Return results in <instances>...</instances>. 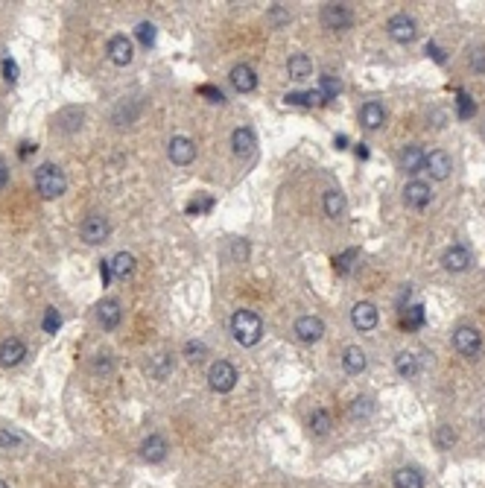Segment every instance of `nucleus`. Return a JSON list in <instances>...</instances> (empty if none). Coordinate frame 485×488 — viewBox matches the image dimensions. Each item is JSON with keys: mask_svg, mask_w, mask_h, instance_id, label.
Here are the masks:
<instances>
[{"mask_svg": "<svg viewBox=\"0 0 485 488\" xmlns=\"http://www.w3.org/2000/svg\"><path fill=\"white\" fill-rule=\"evenodd\" d=\"M231 334L240 345L252 348L260 343V336H264V322H260V316L252 310H237L231 319Z\"/></svg>", "mask_w": 485, "mask_h": 488, "instance_id": "obj_1", "label": "nucleus"}, {"mask_svg": "<svg viewBox=\"0 0 485 488\" xmlns=\"http://www.w3.org/2000/svg\"><path fill=\"white\" fill-rule=\"evenodd\" d=\"M35 190H39L44 199H59L61 193L68 190L65 170L56 167V164H41L39 170H35Z\"/></svg>", "mask_w": 485, "mask_h": 488, "instance_id": "obj_2", "label": "nucleus"}, {"mask_svg": "<svg viewBox=\"0 0 485 488\" xmlns=\"http://www.w3.org/2000/svg\"><path fill=\"white\" fill-rule=\"evenodd\" d=\"M453 348L468 360H477L482 354V334L474 325H459L453 331Z\"/></svg>", "mask_w": 485, "mask_h": 488, "instance_id": "obj_3", "label": "nucleus"}, {"mask_svg": "<svg viewBox=\"0 0 485 488\" xmlns=\"http://www.w3.org/2000/svg\"><path fill=\"white\" fill-rule=\"evenodd\" d=\"M208 383L214 392H231L234 386H237V369L228 363V360H217L214 365L208 369Z\"/></svg>", "mask_w": 485, "mask_h": 488, "instance_id": "obj_4", "label": "nucleus"}, {"mask_svg": "<svg viewBox=\"0 0 485 488\" xmlns=\"http://www.w3.org/2000/svg\"><path fill=\"white\" fill-rule=\"evenodd\" d=\"M321 23L333 32H345V30H351V23H354V12L345 3H328L321 9Z\"/></svg>", "mask_w": 485, "mask_h": 488, "instance_id": "obj_5", "label": "nucleus"}, {"mask_svg": "<svg viewBox=\"0 0 485 488\" xmlns=\"http://www.w3.org/2000/svg\"><path fill=\"white\" fill-rule=\"evenodd\" d=\"M108 231H111V225H108V219H106L103 214L85 216L82 225H79V234H82V240L88 243V246H99V243H106Z\"/></svg>", "mask_w": 485, "mask_h": 488, "instance_id": "obj_6", "label": "nucleus"}, {"mask_svg": "<svg viewBox=\"0 0 485 488\" xmlns=\"http://www.w3.org/2000/svg\"><path fill=\"white\" fill-rule=\"evenodd\" d=\"M386 32H389V39L397 41V44H409V41H415V35H418V23L415 18H409V15H392L389 23H386Z\"/></svg>", "mask_w": 485, "mask_h": 488, "instance_id": "obj_7", "label": "nucleus"}, {"mask_svg": "<svg viewBox=\"0 0 485 488\" xmlns=\"http://www.w3.org/2000/svg\"><path fill=\"white\" fill-rule=\"evenodd\" d=\"M424 173H430V179H436V181L451 179V173H453V158L447 155L444 150H433V152L424 158Z\"/></svg>", "mask_w": 485, "mask_h": 488, "instance_id": "obj_8", "label": "nucleus"}, {"mask_svg": "<svg viewBox=\"0 0 485 488\" xmlns=\"http://www.w3.org/2000/svg\"><path fill=\"white\" fill-rule=\"evenodd\" d=\"M377 322H380V313H377V307L371 301H357L354 304V310H351V325L357 327V331H375L377 327Z\"/></svg>", "mask_w": 485, "mask_h": 488, "instance_id": "obj_9", "label": "nucleus"}, {"mask_svg": "<svg viewBox=\"0 0 485 488\" xmlns=\"http://www.w3.org/2000/svg\"><path fill=\"white\" fill-rule=\"evenodd\" d=\"M471 263H474V254H471V249L468 246H451V249H444V254H442V266L447 272H465V270H471Z\"/></svg>", "mask_w": 485, "mask_h": 488, "instance_id": "obj_10", "label": "nucleus"}, {"mask_svg": "<svg viewBox=\"0 0 485 488\" xmlns=\"http://www.w3.org/2000/svg\"><path fill=\"white\" fill-rule=\"evenodd\" d=\"M108 59H111V62H115L117 68L132 65L135 47H132V41L126 39V35H111V39H108Z\"/></svg>", "mask_w": 485, "mask_h": 488, "instance_id": "obj_11", "label": "nucleus"}, {"mask_svg": "<svg viewBox=\"0 0 485 488\" xmlns=\"http://www.w3.org/2000/svg\"><path fill=\"white\" fill-rule=\"evenodd\" d=\"M404 202H406V208H427V205L433 202V190L427 181H409V185L404 187Z\"/></svg>", "mask_w": 485, "mask_h": 488, "instance_id": "obj_12", "label": "nucleus"}, {"mask_svg": "<svg viewBox=\"0 0 485 488\" xmlns=\"http://www.w3.org/2000/svg\"><path fill=\"white\" fill-rule=\"evenodd\" d=\"M167 155H170V161H172V164L188 167V164L193 161V158H196V143H193L190 138H184V135H176V138L170 141Z\"/></svg>", "mask_w": 485, "mask_h": 488, "instance_id": "obj_13", "label": "nucleus"}, {"mask_svg": "<svg viewBox=\"0 0 485 488\" xmlns=\"http://www.w3.org/2000/svg\"><path fill=\"white\" fill-rule=\"evenodd\" d=\"M321 334H325V322H321L319 316H301V319L295 322V336L301 339V343H319Z\"/></svg>", "mask_w": 485, "mask_h": 488, "instance_id": "obj_14", "label": "nucleus"}, {"mask_svg": "<svg viewBox=\"0 0 485 488\" xmlns=\"http://www.w3.org/2000/svg\"><path fill=\"white\" fill-rule=\"evenodd\" d=\"M23 357H27V345H23L18 336H9L0 343V365L12 369V365H18Z\"/></svg>", "mask_w": 485, "mask_h": 488, "instance_id": "obj_15", "label": "nucleus"}, {"mask_svg": "<svg viewBox=\"0 0 485 488\" xmlns=\"http://www.w3.org/2000/svg\"><path fill=\"white\" fill-rule=\"evenodd\" d=\"M120 301L117 298H106V301H99L97 304V322L106 327V331H115V327L120 325Z\"/></svg>", "mask_w": 485, "mask_h": 488, "instance_id": "obj_16", "label": "nucleus"}, {"mask_svg": "<svg viewBox=\"0 0 485 488\" xmlns=\"http://www.w3.org/2000/svg\"><path fill=\"white\" fill-rule=\"evenodd\" d=\"M231 85L237 88L240 94H248L257 88V73L252 65H234L231 68Z\"/></svg>", "mask_w": 485, "mask_h": 488, "instance_id": "obj_17", "label": "nucleus"}, {"mask_svg": "<svg viewBox=\"0 0 485 488\" xmlns=\"http://www.w3.org/2000/svg\"><path fill=\"white\" fill-rule=\"evenodd\" d=\"M231 146H234V155H237V158H248V155L255 152V146H257L255 132L248 129V126L234 129V132H231Z\"/></svg>", "mask_w": 485, "mask_h": 488, "instance_id": "obj_18", "label": "nucleus"}, {"mask_svg": "<svg viewBox=\"0 0 485 488\" xmlns=\"http://www.w3.org/2000/svg\"><path fill=\"white\" fill-rule=\"evenodd\" d=\"M167 438L164 436H149L141 442V456L146 462H164L167 459Z\"/></svg>", "mask_w": 485, "mask_h": 488, "instance_id": "obj_19", "label": "nucleus"}, {"mask_svg": "<svg viewBox=\"0 0 485 488\" xmlns=\"http://www.w3.org/2000/svg\"><path fill=\"white\" fill-rule=\"evenodd\" d=\"M359 123H363L368 132L380 129L383 123H386V112H383V105L375 103V100H368L363 108H359Z\"/></svg>", "mask_w": 485, "mask_h": 488, "instance_id": "obj_20", "label": "nucleus"}, {"mask_svg": "<svg viewBox=\"0 0 485 488\" xmlns=\"http://www.w3.org/2000/svg\"><path fill=\"white\" fill-rule=\"evenodd\" d=\"M424 158H427V152L421 150L418 143H409L401 150V170H406V173H421V170H424Z\"/></svg>", "mask_w": 485, "mask_h": 488, "instance_id": "obj_21", "label": "nucleus"}, {"mask_svg": "<svg viewBox=\"0 0 485 488\" xmlns=\"http://www.w3.org/2000/svg\"><path fill=\"white\" fill-rule=\"evenodd\" d=\"M287 73H290V79H295V82H304L310 73H313V62H310V56H304V53H295V56H290V62H287Z\"/></svg>", "mask_w": 485, "mask_h": 488, "instance_id": "obj_22", "label": "nucleus"}, {"mask_svg": "<svg viewBox=\"0 0 485 488\" xmlns=\"http://www.w3.org/2000/svg\"><path fill=\"white\" fill-rule=\"evenodd\" d=\"M342 369L348 374H359L366 369V351L363 348H357V345H348L342 351Z\"/></svg>", "mask_w": 485, "mask_h": 488, "instance_id": "obj_23", "label": "nucleus"}, {"mask_svg": "<svg viewBox=\"0 0 485 488\" xmlns=\"http://www.w3.org/2000/svg\"><path fill=\"white\" fill-rule=\"evenodd\" d=\"M395 488H424V477H421L418 468H397Z\"/></svg>", "mask_w": 485, "mask_h": 488, "instance_id": "obj_24", "label": "nucleus"}, {"mask_svg": "<svg viewBox=\"0 0 485 488\" xmlns=\"http://www.w3.org/2000/svg\"><path fill=\"white\" fill-rule=\"evenodd\" d=\"M108 263H111V275L115 278H129L135 272V254H129V252H117Z\"/></svg>", "mask_w": 485, "mask_h": 488, "instance_id": "obj_25", "label": "nucleus"}, {"mask_svg": "<svg viewBox=\"0 0 485 488\" xmlns=\"http://www.w3.org/2000/svg\"><path fill=\"white\" fill-rule=\"evenodd\" d=\"M321 205H325V214L330 219H339L345 214V196L339 190H325V199H321Z\"/></svg>", "mask_w": 485, "mask_h": 488, "instance_id": "obj_26", "label": "nucleus"}, {"mask_svg": "<svg viewBox=\"0 0 485 488\" xmlns=\"http://www.w3.org/2000/svg\"><path fill=\"white\" fill-rule=\"evenodd\" d=\"M395 369L401 377H406V380H413V377L418 374V360H415V354H409V351H401L395 357Z\"/></svg>", "mask_w": 485, "mask_h": 488, "instance_id": "obj_27", "label": "nucleus"}, {"mask_svg": "<svg viewBox=\"0 0 485 488\" xmlns=\"http://www.w3.org/2000/svg\"><path fill=\"white\" fill-rule=\"evenodd\" d=\"M149 374L158 377V380L170 377L172 374V357H170V354H155V357L149 360Z\"/></svg>", "mask_w": 485, "mask_h": 488, "instance_id": "obj_28", "label": "nucleus"}, {"mask_svg": "<svg viewBox=\"0 0 485 488\" xmlns=\"http://www.w3.org/2000/svg\"><path fill=\"white\" fill-rule=\"evenodd\" d=\"M330 412L328 409H313V416H310V433L313 436H328L330 433Z\"/></svg>", "mask_w": 485, "mask_h": 488, "instance_id": "obj_29", "label": "nucleus"}, {"mask_svg": "<svg viewBox=\"0 0 485 488\" xmlns=\"http://www.w3.org/2000/svg\"><path fill=\"white\" fill-rule=\"evenodd\" d=\"M319 91H321V96H325V103L337 100V94L342 91V82L337 77H330V73H325V77H319Z\"/></svg>", "mask_w": 485, "mask_h": 488, "instance_id": "obj_30", "label": "nucleus"}, {"mask_svg": "<svg viewBox=\"0 0 485 488\" xmlns=\"http://www.w3.org/2000/svg\"><path fill=\"white\" fill-rule=\"evenodd\" d=\"M375 412V400L371 398H357L351 404V418H368Z\"/></svg>", "mask_w": 485, "mask_h": 488, "instance_id": "obj_31", "label": "nucleus"}, {"mask_svg": "<svg viewBox=\"0 0 485 488\" xmlns=\"http://www.w3.org/2000/svg\"><path fill=\"white\" fill-rule=\"evenodd\" d=\"M135 35H138V41L143 44V47H152L155 44V23H149V21H143V23H138V30H135Z\"/></svg>", "mask_w": 485, "mask_h": 488, "instance_id": "obj_32", "label": "nucleus"}, {"mask_svg": "<svg viewBox=\"0 0 485 488\" xmlns=\"http://www.w3.org/2000/svg\"><path fill=\"white\" fill-rule=\"evenodd\" d=\"M23 445V436L18 430H0V450H15Z\"/></svg>", "mask_w": 485, "mask_h": 488, "instance_id": "obj_33", "label": "nucleus"}, {"mask_svg": "<svg viewBox=\"0 0 485 488\" xmlns=\"http://www.w3.org/2000/svg\"><path fill=\"white\" fill-rule=\"evenodd\" d=\"M354 258H357V249H348V252H342L339 258L333 261V266H337V272H339V275H348V272H351Z\"/></svg>", "mask_w": 485, "mask_h": 488, "instance_id": "obj_34", "label": "nucleus"}, {"mask_svg": "<svg viewBox=\"0 0 485 488\" xmlns=\"http://www.w3.org/2000/svg\"><path fill=\"white\" fill-rule=\"evenodd\" d=\"M111 369H115V360H111L108 351H99L97 360H94V372L97 374H111Z\"/></svg>", "mask_w": 485, "mask_h": 488, "instance_id": "obj_35", "label": "nucleus"}, {"mask_svg": "<svg viewBox=\"0 0 485 488\" xmlns=\"http://www.w3.org/2000/svg\"><path fill=\"white\" fill-rule=\"evenodd\" d=\"M453 442H456L453 427H439V430H436V445L444 450V447H453Z\"/></svg>", "mask_w": 485, "mask_h": 488, "instance_id": "obj_36", "label": "nucleus"}, {"mask_svg": "<svg viewBox=\"0 0 485 488\" xmlns=\"http://www.w3.org/2000/svg\"><path fill=\"white\" fill-rule=\"evenodd\" d=\"M184 354H188L190 363H199L208 354V348H205V343H188V345H184Z\"/></svg>", "mask_w": 485, "mask_h": 488, "instance_id": "obj_37", "label": "nucleus"}, {"mask_svg": "<svg viewBox=\"0 0 485 488\" xmlns=\"http://www.w3.org/2000/svg\"><path fill=\"white\" fill-rule=\"evenodd\" d=\"M471 70L485 73V47H474L471 50Z\"/></svg>", "mask_w": 485, "mask_h": 488, "instance_id": "obj_38", "label": "nucleus"}, {"mask_svg": "<svg viewBox=\"0 0 485 488\" xmlns=\"http://www.w3.org/2000/svg\"><path fill=\"white\" fill-rule=\"evenodd\" d=\"M421 322H424V307H409L406 316H404V325L406 327H418Z\"/></svg>", "mask_w": 485, "mask_h": 488, "instance_id": "obj_39", "label": "nucleus"}, {"mask_svg": "<svg viewBox=\"0 0 485 488\" xmlns=\"http://www.w3.org/2000/svg\"><path fill=\"white\" fill-rule=\"evenodd\" d=\"M59 325H61V319H59L56 307H47V313H44V331H47V334H56Z\"/></svg>", "mask_w": 485, "mask_h": 488, "instance_id": "obj_40", "label": "nucleus"}, {"mask_svg": "<svg viewBox=\"0 0 485 488\" xmlns=\"http://www.w3.org/2000/svg\"><path fill=\"white\" fill-rule=\"evenodd\" d=\"M3 79H6L9 85L18 82V65H15V59H3Z\"/></svg>", "mask_w": 485, "mask_h": 488, "instance_id": "obj_41", "label": "nucleus"}, {"mask_svg": "<svg viewBox=\"0 0 485 488\" xmlns=\"http://www.w3.org/2000/svg\"><path fill=\"white\" fill-rule=\"evenodd\" d=\"M269 21L275 23V27H281V23H287V21H290V15H287V12H284L281 6H272V12H269Z\"/></svg>", "mask_w": 485, "mask_h": 488, "instance_id": "obj_42", "label": "nucleus"}, {"mask_svg": "<svg viewBox=\"0 0 485 488\" xmlns=\"http://www.w3.org/2000/svg\"><path fill=\"white\" fill-rule=\"evenodd\" d=\"M205 96H210V103H226V96H222V91H217V88H210V85H205V88H199Z\"/></svg>", "mask_w": 485, "mask_h": 488, "instance_id": "obj_43", "label": "nucleus"}, {"mask_svg": "<svg viewBox=\"0 0 485 488\" xmlns=\"http://www.w3.org/2000/svg\"><path fill=\"white\" fill-rule=\"evenodd\" d=\"M99 278H103V287H108V281H111V263L108 261H99Z\"/></svg>", "mask_w": 485, "mask_h": 488, "instance_id": "obj_44", "label": "nucleus"}, {"mask_svg": "<svg viewBox=\"0 0 485 488\" xmlns=\"http://www.w3.org/2000/svg\"><path fill=\"white\" fill-rule=\"evenodd\" d=\"M290 105H307V94H287Z\"/></svg>", "mask_w": 485, "mask_h": 488, "instance_id": "obj_45", "label": "nucleus"}, {"mask_svg": "<svg viewBox=\"0 0 485 488\" xmlns=\"http://www.w3.org/2000/svg\"><path fill=\"white\" fill-rule=\"evenodd\" d=\"M6 181H9V167H6L3 158H0V190L6 187Z\"/></svg>", "mask_w": 485, "mask_h": 488, "instance_id": "obj_46", "label": "nucleus"}, {"mask_svg": "<svg viewBox=\"0 0 485 488\" xmlns=\"http://www.w3.org/2000/svg\"><path fill=\"white\" fill-rule=\"evenodd\" d=\"M0 488H9V485H6V482H3V480H0Z\"/></svg>", "mask_w": 485, "mask_h": 488, "instance_id": "obj_47", "label": "nucleus"}]
</instances>
